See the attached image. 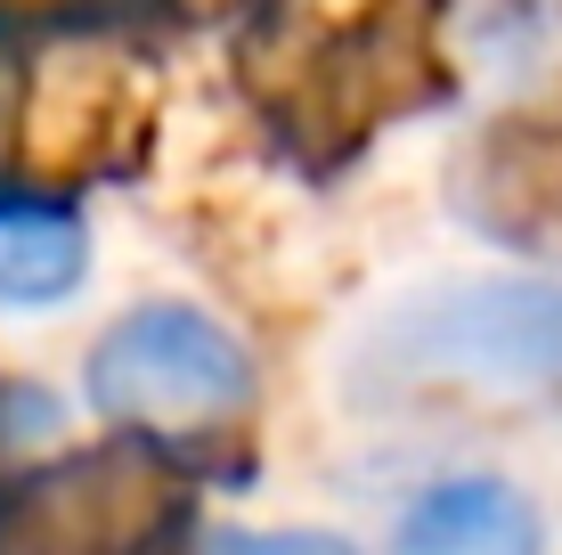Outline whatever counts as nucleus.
<instances>
[{
	"instance_id": "f257e3e1",
	"label": "nucleus",
	"mask_w": 562,
	"mask_h": 555,
	"mask_svg": "<svg viewBox=\"0 0 562 555\" xmlns=\"http://www.w3.org/2000/svg\"><path fill=\"white\" fill-rule=\"evenodd\" d=\"M342 385L359 400H408L457 385L497 400H562V278L490 270L416 286L351 335Z\"/></svg>"
},
{
	"instance_id": "f03ea898",
	"label": "nucleus",
	"mask_w": 562,
	"mask_h": 555,
	"mask_svg": "<svg viewBox=\"0 0 562 555\" xmlns=\"http://www.w3.org/2000/svg\"><path fill=\"white\" fill-rule=\"evenodd\" d=\"M269 57H245L261 90V114H278L285 140L310 147V164H342L375 140L383 114L432 99V42L416 16H294L254 25Z\"/></svg>"
},
{
	"instance_id": "7ed1b4c3",
	"label": "nucleus",
	"mask_w": 562,
	"mask_h": 555,
	"mask_svg": "<svg viewBox=\"0 0 562 555\" xmlns=\"http://www.w3.org/2000/svg\"><path fill=\"white\" fill-rule=\"evenodd\" d=\"M82 392L106 417L147 425V433L221 425L254 400V352L221 319H204L196 302H139L90 343Z\"/></svg>"
},
{
	"instance_id": "20e7f679",
	"label": "nucleus",
	"mask_w": 562,
	"mask_h": 555,
	"mask_svg": "<svg viewBox=\"0 0 562 555\" xmlns=\"http://www.w3.org/2000/svg\"><path fill=\"white\" fill-rule=\"evenodd\" d=\"M457 204L473 213L481 237L562 262V90L481 131L473 156L457 164Z\"/></svg>"
},
{
	"instance_id": "39448f33",
	"label": "nucleus",
	"mask_w": 562,
	"mask_h": 555,
	"mask_svg": "<svg viewBox=\"0 0 562 555\" xmlns=\"http://www.w3.org/2000/svg\"><path fill=\"white\" fill-rule=\"evenodd\" d=\"M392 555H538V507L506 474H449L408 499Z\"/></svg>"
},
{
	"instance_id": "423d86ee",
	"label": "nucleus",
	"mask_w": 562,
	"mask_h": 555,
	"mask_svg": "<svg viewBox=\"0 0 562 555\" xmlns=\"http://www.w3.org/2000/svg\"><path fill=\"white\" fill-rule=\"evenodd\" d=\"M90 229L74 204L42 197H0V311H42L82 286Z\"/></svg>"
},
{
	"instance_id": "0eeeda50",
	"label": "nucleus",
	"mask_w": 562,
	"mask_h": 555,
	"mask_svg": "<svg viewBox=\"0 0 562 555\" xmlns=\"http://www.w3.org/2000/svg\"><path fill=\"white\" fill-rule=\"evenodd\" d=\"M212 555H359L335 531H221Z\"/></svg>"
}]
</instances>
